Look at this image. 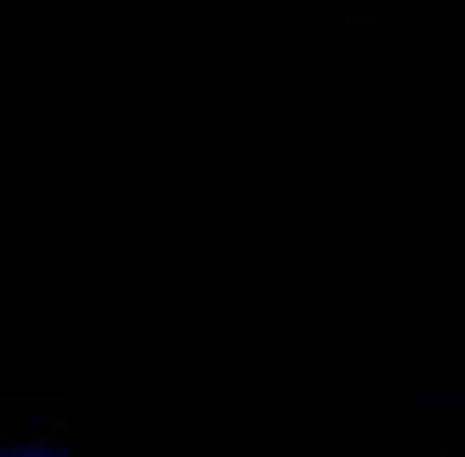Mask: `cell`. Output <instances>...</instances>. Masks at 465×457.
<instances>
[{
	"label": "cell",
	"instance_id": "obj_1",
	"mask_svg": "<svg viewBox=\"0 0 465 457\" xmlns=\"http://www.w3.org/2000/svg\"><path fill=\"white\" fill-rule=\"evenodd\" d=\"M0 457H86V449H69V441H52V432H44V441H9Z\"/></svg>",
	"mask_w": 465,
	"mask_h": 457
}]
</instances>
